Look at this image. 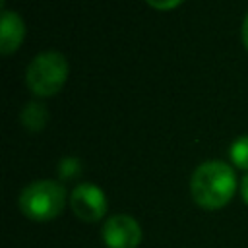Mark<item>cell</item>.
<instances>
[{
    "label": "cell",
    "mask_w": 248,
    "mask_h": 248,
    "mask_svg": "<svg viewBox=\"0 0 248 248\" xmlns=\"http://www.w3.org/2000/svg\"><path fill=\"white\" fill-rule=\"evenodd\" d=\"M236 188V176L232 169L223 161L202 163L190 180V192L194 202L203 209H219L229 203Z\"/></svg>",
    "instance_id": "cell-1"
},
{
    "label": "cell",
    "mask_w": 248,
    "mask_h": 248,
    "mask_svg": "<svg viewBox=\"0 0 248 248\" xmlns=\"http://www.w3.org/2000/svg\"><path fill=\"white\" fill-rule=\"evenodd\" d=\"M66 203V190L56 180H35L19 194L21 211L33 221L54 219Z\"/></svg>",
    "instance_id": "cell-2"
},
{
    "label": "cell",
    "mask_w": 248,
    "mask_h": 248,
    "mask_svg": "<svg viewBox=\"0 0 248 248\" xmlns=\"http://www.w3.org/2000/svg\"><path fill=\"white\" fill-rule=\"evenodd\" d=\"M68 78V62L66 56L54 50L37 54L27 70H25V81L27 87L41 97H50L58 93V89L64 85Z\"/></svg>",
    "instance_id": "cell-3"
},
{
    "label": "cell",
    "mask_w": 248,
    "mask_h": 248,
    "mask_svg": "<svg viewBox=\"0 0 248 248\" xmlns=\"http://www.w3.org/2000/svg\"><path fill=\"white\" fill-rule=\"evenodd\" d=\"M103 242L107 248H138L141 242L140 223L124 213L112 215L103 225Z\"/></svg>",
    "instance_id": "cell-4"
},
{
    "label": "cell",
    "mask_w": 248,
    "mask_h": 248,
    "mask_svg": "<svg viewBox=\"0 0 248 248\" xmlns=\"http://www.w3.org/2000/svg\"><path fill=\"white\" fill-rule=\"evenodd\" d=\"M70 205H72L74 213L85 223L99 221L107 213V198H105L103 190L89 182L78 184L72 190Z\"/></svg>",
    "instance_id": "cell-5"
},
{
    "label": "cell",
    "mask_w": 248,
    "mask_h": 248,
    "mask_svg": "<svg viewBox=\"0 0 248 248\" xmlns=\"http://www.w3.org/2000/svg\"><path fill=\"white\" fill-rule=\"evenodd\" d=\"M25 35V25L19 17V14L2 8V31H0V52L10 54L17 50Z\"/></svg>",
    "instance_id": "cell-6"
},
{
    "label": "cell",
    "mask_w": 248,
    "mask_h": 248,
    "mask_svg": "<svg viewBox=\"0 0 248 248\" xmlns=\"http://www.w3.org/2000/svg\"><path fill=\"white\" fill-rule=\"evenodd\" d=\"M48 120V112L45 108V105L37 103V101H29L25 103L23 110H21V124L29 130V132H39L45 128Z\"/></svg>",
    "instance_id": "cell-7"
},
{
    "label": "cell",
    "mask_w": 248,
    "mask_h": 248,
    "mask_svg": "<svg viewBox=\"0 0 248 248\" xmlns=\"http://www.w3.org/2000/svg\"><path fill=\"white\" fill-rule=\"evenodd\" d=\"M229 155L238 169H248V136L236 138L229 147Z\"/></svg>",
    "instance_id": "cell-8"
},
{
    "label": "cell",
    "mask_w": 248,
    "mask_h": 248,
    "mask_svg": "<svg viewBox=\"0 0 248 248\" xmlns=\"http://www.w3.org/2000/svg\"><path fill=\"white\" fill-rule=\"evenodd\" d=\"M81 170V163L78 157H64L60 163H58V174L60 178H74L76 174H79Z\"/></svg>",
    "instance_id": "cell-9"
},
{
    "label": "cell",
    "mask_w": 248,
    "mask_h": 248,
    "mask_svg": "<svg viewBox=\"0 0 248 248\" xmlns=\"http://www.w3.org/2000/svg\"><path fill=\"white\" fill-rule=\"evenodd\" d=\"M149 6L157 8V10H169V8H174L178 6L182 0H145Z\"/></svg>",
    "instance_id": "cell-10"
},
{
    "label": "cell",
    "mask_w": 248,
    "mask_h": 248,
    "mask_svg": "<svg viewBox=\"0 0 248 248\" xmlns=\"http://www.w3.org/2000/svg\"><path fill=\"white\" fill-rule=\"evenodd\" d=\"M242 41H244V46L248 50V14H246V17L242 21Z\"/></svg>",
    "instance_id": "cell-11"
},
{
    "label": "cell",
    "mask_w": 248,
    "mask_h": 248,
    "mask_svg": "<svg viewBox=\"0 0 248 248\" xmlns=\"http://www.w3.org/2000/svg\"><path fill=\"white\" fill-rule=\"evenodd\" d=\"M240 192H242V198H244V202L248 203V174L242 178V184H240Z\"/></svg>",
    "instance_id": "cell-12"
}]
</instances>
